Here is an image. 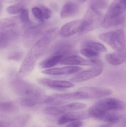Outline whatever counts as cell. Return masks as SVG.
<instances>
[{"instance_id": "6da1fadb", "label": "cell", "mask_w": 126, "mask_h": 127, "mask_svg": "<svg viewBox=\"0 0 126 127\" xmlns=\"http://www.w3.org/2000/svg\"><path fill=\"white\" fill-rule=\"evenodd\" d=\"M126 0H114L109 7L101 26L110 28L123 24L126 20Z\"/></svg>"}, {"instance_id": "7a4b0ae2", "label": "cell", "mask_w": 126, "mask_h": 127, "mask_svg": "<svg viewBox=\"0 0 126 127\" xmlns=\"http://www.w3.org/2000/svg\"><path fill=\"white\" fill-rule=\"evenodd\" d=\"M126 104L121 100L113 98H108L100 100L94 104L89 109L88 113L90 117L97 119L108 111H120L125 109Z\"/></svg>"}, {"instance_id": "3957f363", "label": "cell", "mask_w": 126, "mask_h": 127, "mask_svg": "<svg viewBox=\"0 0 126 127\" xmlns=\"http://www.w3.org/2000/svg\"><path fill=\"white\" fill-rule=\"evenodd\" d=\"M11 86L16 94L23 97H30L44 101L46 96L42 90L33 84L19 78H15L11 81Z\"/></svg>"}, {"instance_id": "277c9868", "label": "cell", "mask_w": 126, "mask_h": 127, "mask_svg": "<svg viewBox=\"0 0 126 127\" xmlns=\"http://www.w3.org/2000/svg\"><path fill=\"white\" fill-rule=\"evenodd\" d=\"M103 19L102 13L99 9L92 5H90L81 20L79 33L85 34L97 29L101 25Z\"/></svg>"}, {"instance_id": "5b68a950", "label": "cell", "mask_w": 126, "mask_h": 127, "mask_svg": "<svg viewBox=\"0 0 126 127\" xmlns=\"http://www.w3.org/2000/svg\"><path fill=\"white\" fill-rule=\"evenodd\" d=\"M98 37L116 51H125L126 36L125 31L123 29L104 33L99 35Z\"/></svg>"}, {"instance_id": "8992f818", "label": "cell", "mask_w": 126, "mask_h": 127, "mask_svg": "<svg viewBox=\"0 0 126 127\" xmlns=\"http://www.w3.org/2000/svg\"><path fill=\"white\" fill-rule=\"evenodd\" d=\"M89 99L86 92L80 90L77 92L64 94H55L46 96L44 103L54 105H59L78 100Z\"/></svg>"}, {"instance_id": "52a82bcc", "label": "cell", "mask_w": 126, "mask_h": 127, "mask_svg": "<svg viewBox=\"0 0 126 127\" xmlns=\"http://www.w3.org/2000/svg\"><path fill=\"white\" fill-rule=\"evenodd\" d=\"M61 65L89 66L93 67L103 66V63L98 60L85 59L76 55H70L63 58L60 62Z\"/></svg>"}, {"instance_id": "ba28073f", "label": "cell", "mask_w": 126, "mask_h": 127, "mask_svg": "<svg viewBox=\"0 0 126 127\" xmlns=\"http://www.w3.org/2000/svg\"><path fill=\"white\" fill-rule=\"evenodd\" d=\"M44 25L29 27L27 29L23 36L24 45L29 47L33 44L39 37H40L46 31H44Z\"/></svg>"}, {"instance_id": "9c48e42d", "label": "cell", "mask_w": 126, "mask_h": 127, "mask_svg": "<svg viewBox=\"0 0 126 127\" xmlns=\"http://www.w3.org/2000/svg\"><path fill=\"white\" fill-rule=\"evenodd\" d=\"M103 66L93 67L79 72L71 78L70 81L74 83L86 81L99 76L103 73Z\"/></svg>"}, {"instance_id": "30bf717a", "label": "cell", "mask_w": 126, "mask_h": 127, "mask_svg": "<svg viewBox=\"0 0 126 127\" xmlns=\"http://www.w3.org/2000/svg\"><path fill=\"white\" fill-rule=\"evenodd\" d=\"M38 83L44 86L55 90H64L69 89L74 86L71 81L62 80H53L47 78L38 79Z\"/></svg>"}, {"instance_id": "8fae6325", "label": "cell", "mask_w": 126, "mask_h": 127, "mask_svg": "<svg viewBox=\"0 0 126 127\" xmlns=\"http://www.w3.org/2000/svg\"><path fill=\"white\" fill-rule=\"evenodd\" d=\"M82 68L75 66H68L60 68H50L42 71V73L48 75H59L72 74L79 72Z\"/></svg>"}, {"instance_id": "7c38bea8", "label": "cell", "mask_w": 126, "mask_h": 127, "mask_svg": "<svg viewBox=\"0 0 126 127\" xmlns=\"http://www.w3.org/2000/svg\"><path fill=\"white\" fill-rule=\"evenodd\" d=\"M81 24V20H75L66 23L59 31V34L61 37L67 38L79 33Z\"/></svg>"}, {"instance_id": "4fadbf2b", "label": "cell", "mask_w": 126, "mask_h": 127, "mask_svg": "<svg viewBox=\"0 0 126 127\" xmlns=\"http://www.w3.org/2000/svg\"><path fill=\"white\" fill-rule=\"evenodd\" d=\"M90 117L88 112H70L63 115L58 119V124L63 125L74 121L86 119Z\"/></svg>"}, {"instance_id": "5bb4252c", "label": "cell", "mask_w": 126, "mask_h": 127, "mask_svg": "<svg viewBox=\"0 0 126 127\" xmlns=\"http://www.w3.org/2000/svg\"><path fill=\"white\" fill-rule=\"evenodd\" d=\"M80 90L88 93L89 96V99L101 98L109 96L112 93L111 90L104 87H83Z\"/></svg>"}, {"instance_id": "9a60e30c", "label": "cell", "mask_w": 126, "mask_h": 127, "mask_svg": "<svg viewBox=\"0 0 126 127\" xmlns=\"http://www.w3.org/2000/svg\"><path fill=\"white\" fill-rule=\"evenodd\" d=\"M18 37V33L13 30L0 31V50L5 48L14 42Z\"/></svg>"}, {"instance_id": "2e32d148", "label": "cell", "mask_w": 126, "mask_h": 127, "mask_svg": "<svg viewBox=\"0 0 126 127\" xmlns=\"http://www.w3.org/2000/svg\"><path fill=\"white\" fill-rule=\"evenodd\" d=\"M106 59L107 62L111 65H120L126 62V51H116L115 53L108 54L106 55Z\"/></svg>"}, {"instance_id": "e0dca14e", "label": "cell", "mask_w": 126, "mask_h": 127, "mask_svg": "<svg viewBox=\"0 0 126 127\" xmlns=\"http://www.w3.org/2000/svg\"><path fill=\"white\" fill-rule=\"evenodd\" d=\"M79 10V6L77 4L72 1L67 2L61 10V17L62 18H66L72 16L77 14Z\"/></svg>"}, {"instance_id": "ac0fdd59", "label": "cell", "mask_w": 126, "mask_h": 127, "mask_svg": "<svg viewBox=\"0 0 126 127\" xmlns=\"http://www.w3.org/2000/svg\"><path fill=\"white\" fill-rule=\"evenodd\" d=\"M64 57L62 56L52 54L49 57L40 63L39 66L42 68H52L60 63L61 60Z\"/></svg>"}, {"instance_id": "d6986e66", "label": "cell", "mask_w": 126, "mask_h": 127, "mask_svg": "<svg viewBox=\"0 0 126 127\" xmlns=\"http://www.w3.org/2000/svg\"><path fill=\"white\" fill-rule=\"evenodd\" d=\"M120 119V116L117 113L114 111H108L105 113L99 120L111 124H116L119 121Z\"/></svg>"}, {"instance_id": "ffe728a7", "label": "cell", "mask_w": 126, "mask_h": 127, "mask_svg": "<svg viewBox=\"0 0 126 127\" xmlns=\"http://www.w3.org/2000/svg\"><path fill=\"white\" fill-rule=\"evenodd\" d=\"M83 48H90L98 53L106 52L107 51L106 48L102 44L99 42L91 41H85L83 45Z\"/></svg>"}, {"instance_id": "44dd1931", "label": "cell", "mask_w": 126, "mask_h": 127, "mask_svg": "<svg viewBox=\"0 0 126 127\" xmlns=\"http://www.w3.org/2000/svg\"><path fill=\"white\" fill-rule=\"evenodd\" d=\"M59 107L60 109L63 113L71 110H77L82 109L86 107V105L85 104L78 102H74L70 103L68 104H65Z\"/></svg>"}, {"instance_id": "7402d4cb", "label": "cell", "mask_w": 126, "mask_h": 127, "mask_svg": "<svg viewBox=\"0 0 126 127\" xmlns=\"http://www.w3.org/2000/svg\"><path fill=\"white\" fill-rule=\"evenodd\" d=\"M20 103L22 106L25 107H33L37 104L44 103L43 101L38 98L30 97H23L20 101Z\"/></svg>"}, {"instance_id": "603a6c76", "label": "cell", "mask_w": 126, "mask_h": 127, "mask_svg": "<svg viewBox=\"0 0 126 127\" xmlns=\"http://www.w3.org/2000/svg\"><path fill=\"white\" fill-rule=\"evenodd\" d=\"M18 106L13 102H0V111L5 113L12 112L17 110Z\"/></svg>"}, {"instance_id": "cb8c5ba5", "label": "cell", "mask_w": 126, "mask_h": 127, "mask_svg": "<svg viewBox=\"0 0 126 127\" xmlns=\"http://www.w3.org/2000/svg\"><path fill=\"white\" fill-rule=\"evenodd\" d=\"M24 9H25L24 4L22 3H19L8 7L7 8V11L9 14L15 15L20 13Z\"/></svg>"}, {"instance_id": "d4e9b609", "label": "cell", "mask_w": 126, "mask_h": 127, "mask_svg": "<svg viewBox=\"0 0 126 127\" xmlns=\"http://www.w3.org/2000/svg\"><path fill=\"white\" fill-rule=\"evenodd\" d=\"M80 53L82 55L86 57L93 59L97 58L100 55V53L95 51L90 48H83L80 50Z\"/></svg>"}, {"instance_id": "484cf974", "label": "cell", "mask_w": 126, "mask_h": 127, "mask_svg": "<svg viewBox=\"0 0 126 127\" xmlns=\"http://www.w3.org/2000/svg\"><path fill=\"white\" fill-rule=\"evenodd\" d=\"M44 112L47 115L52 116H57L62 114L59 106H50L47 107Z\"/></svg>"}, {"instance_id": "4316f807", "label": "cell", "mask_w": 126, "mask_h": 127, "mask_svg": "<svg viewBox=\"0 0 126 127\" xmlns=\"http://www.w3.org/2000/svg\"><path fill=\"white\" fill-rule=\"evenodd\" d=\"M91 5L98 9H104L108 6L107 0H91Z\"/></svg>"}, {"instance_id": "83f0119b", "label": "cell", "mask_w": 126, "mask_h": 127, "mask_svg": "<svg viewBox=\"0 0 126 127\" xmlns=\"http://www.w3.org/2000/svg\"><path fill=\"white\" fill-rule=\"evenodd\" d=\"M19 19L24 24H29L30 20L29 19V12L28 10L24 9L20 13Z\"/></svg>"}, {"instance_id": "f1b7e54d", "label": "cell", "mask_w": 126, "mask_h": 127, "mask_svg": "<svg viewBox=\"0 0 126 127\" xmlns=\"http://www.w3.org/2000/svg\"><path fill=\"white\" fill-rule=\"evenodd\" d=\"M23 54L24 53L23 52L16 51L10 54L8 58L9 60L19 61L23 58Z\"/></svg>"}, {"instance_id": "f546056e", "label": "cell", "mask_w": 126, "mask_h": 127, "mask_svg": "<svg viewBox=\"0 0 126 127\" xmlns=\"http://www.w3.org/2000/svg\"><path fill=\"white\" fill-rule=\"evenodd\" d=\"M32 12L35 17L39 21L43 22L44 18L40 8L38 7H34L32 9Z\"/></svg>"}, {"instance_id": "4dcf8cb0", "label": "cell", "mask_w": 126, "mask_h": 127, "mask_svg": "<svg viewBox=\"0 0 126 127\" xmlns=\"http://www.w3.org/2000/svg\"><path fill=\"white\" fill-rule=\"evenodd\" d=\"M26 119L23 117H19L16 119L12 124V127H23L26 122Z\"/></svg>"}, {"instance_id": "1f68e13d", "label": "cell", "mask_w": 126, "mask_h": 127, "mask_svg": "<svg viewBox=\"0 0 126 127\" xmlns=\"http://www.w3.org/2000/svg\"><path fill=\"white\" fill-rule=\"evenodd\" d=\"M40 9L44 19H48L51 18L52 12L49 8L44 6H41Z\"/></svg>"}, {"instance_id": "d6a6232c", "label": "cell", "mask_w": 126, "mask_h": 127, "mask_svg": "<svg viewBox=\"0 0 126 127\" xmlns=\"http://www.w3.org/2000/svg\"><path fill=\"white\" fill-rule=\"evenodd\" d=\"M83 125V123L81 121H75L70 122L67 127H81Z\"/></svg>"}, {"instance_id": "836d02e7", "label": "cell", "mask_w": 126, "mask_h": 127, "mask_svg": "<svg viewBox=\"0 0 126 127\" xmlns=\"http://www.w3.org/2000/svg\"><path fill=\"white\" fill-rule=\"evenodd\" d=\"M12 124L9 122L0 121V127H11Z\"/></svg>"}, {"instance_id": "e575fe53", "label": "cell", "mask_w": 126, "mask_h": 127, "mask_svg": "<svg viewBox=\"0 0 126 127\" xmlns=\"http://www.w3.org/2000/svg\"><path fill=\"white\" fill-rule=\"evenodd\" d=\"M22 0H5V1L8 2H15V1H18Z\"/></svg>"}, {"instance_id": "d590c367", "label": "cell", "mask_w": 126, "mask_h": 127, "mask_svg": "<svg viewBox=\"0 0 126 127\" xmlns=\"http://www.w3.org/2000/svg\"><path fill=\"white\" fill-rule=\"evenodd\" d=\"M1 7H2V4H1V2L0 1V11L1 10Z\"/></svg>"}, {"instance_id": "8d00e7d4", "label": "cell", "mask_w": 126, "mask_h": 127, "mask_svg": "<svg viewBox=\"0 0 126 127\" xmlns=\"http://www.w3.org/2000/svg\"><path fill=\"white\" fill-rule=\"evenodd\" d=\"M78 0L80 1V2H83H83H85L87 0Z\"/></svg>"}, {"instance_id": "74e56055", "label": "cell", "mask_w": 126, "mask_h": 127, "mask_svg": "<svg viewBox=\"0 0 126 127\" xmlns=\"http://www.w3.org/2000/svg\"><path fill=\"white\" fill-rule=\"evenodd\" d=\"M106 127V126H102V127Z\"/></svg>"}]
</instances>
